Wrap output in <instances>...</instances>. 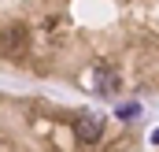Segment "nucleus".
Returning a JSON list of instances; mask_svg holds the SVG:
<instances>
[{
  "label": "nucleus",
  "instance_id": "1",
  "mask_svg": "<svg viewBox=\"0 0 159 152\" xmlns=\"http://www.w3.org/2000/svg\"><path fill=\"white\" fill-rule=\"evenodd\" d=\"M74 134H78V141H85V145L100 141V134H104V119H96V115H81L78 122H74Z\"/></svg>",
  "mask_w": 159,
  "mask_h": 152
},
{
  "label": "nucleus",
  "instance_id": "2",
  "mask_svg": "<svg viewBox=\"0 0 159 152\" xmlns=\"http://www.w3.org/2000/svg\"><path fill=\"white\" fill-rule=\"evenodd\" d=\"M96 93H115V74L111 71H96Z\"/></svg>",
  "mask_w": 159,
  "mask_h": 152
},
{
  "label": "nucleus",
  "instance_id": "3",
  "mask_svg": "<svg viewBox=\"0 0 159 152\" xmlns=\"http://www.w3.org/2000/svg\"><path fill=\"white\" fill-rule=\"evenodd\" d=\"M137 112H141V104H122V108H119V119H126V122H129Z\"/></svg>",
  "mask_w": 159,
  "mask_h": 152
},
{
  "label": "nucleus",
  "instance_id": "4",
  "mask_svg": "<svg viewBox=\"0 0 159 152\" xmlns=\"http://www.w3.org/2000/svg\"><path fill=\"white\" fill-rule=\"evenodd\" d=\"M152 141H156V145H159V130H152Z\"/></svg>",
  "mask_w": 159,
  "mask_h": 152
}]
</instances>
